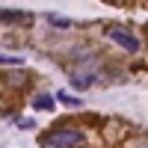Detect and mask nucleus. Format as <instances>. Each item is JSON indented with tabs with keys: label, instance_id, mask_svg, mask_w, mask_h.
I'll list each match as a JSON object with an SVG mask.
<instances>
[{
	"label": "nucleus",
	"instance_id": "6e6552de",
	"mask_svg": "<svg viewBox=\"0 0 148 148\" xmlns=\"http://www.w3.org/2000/svg\"><path fill=\"white\" fill-rule=\"evenodd\" d=\"M56 101H62V104H68V107H80V104H83L80 98H74V95H68V92H59Z\"/></svg>",
	"mask_w": 148,
	"mask_h": 148
},
{
	"label": "nucleus",
	"instance_id": "20e7f679",
	"mask_svg": "<svg viewBox=\"0 0 148 148\" xmlns=\"http://www.w3.org/2000/svg\"><path fill=\"white\" fill-rule=\"evenodd\" d=\"M0 24H33V12H24V9H0Z\"/></svg>",
	"mask_w": 148,
	"mask_h": 148
},
{
	"label": "nucleus",
	"instance_id": "7ed1b4c3",
	"mask_svg": "<svg viewBox=\"0 0 148 148\" xmlns=\"http://www.w3.org/2000/svg\"><path fill=\"white\" fill-rule=\"evenodd\" d=\"M107 39L113 42V45H119V47H125L127 53H136V51H139V39H136L133 33L121 30V27H110V30H107Z\"/></svg>",
	"mask_w": 148,
	"mask_h": 148
},
{
	"label": "nucleus",
	"instance_id": "f03ea898",
	"mask_svg": "<svg viewBox=\"0 0 148 148\" xmlns=\"http://www.w3.org/2000/svg\"><path fill=\"white\" fill-rule=\"evenodd\" d=\"M68 77H71V83L77 86V89H92V86L98 83V65L92 62V59H83V62L68 68Z\"/></svg>",
	"mask_w": 148,
	"mask_h": 148
},
{
	"label": "nucleus",
	"instance_id": "0eeeda50",
	"mask_svg": "<svg viewBox=\"0 0 148 148\" xmlns=\"http://www.w3.org/2000/svg\"><path fill=\"white\" fill-rule=\"evenodd\" d=\"M0 65H24V56H15V53H0Z\"/></svg>",
	"mask_w": 148,
	"mask_h": 148
},
{
	"label": "nucleus",
	"instance_id": "9d476101",
	"mask_svg": "<svg viewBox=\"0 0 148 148\" xmlns=\"http://www.w3.org/2000/svg\"><path fill=\"white\" fill-rule=\"evenodd\" d=\"M145 148H148V145H145Z\"/></svg>",
	"mask_w": 148,
	"mask_h": 148
},
{
	"label": "nucleus",
	"instance_id": "423d86ee",
	"mask_svg": "<svg viewBox=\"0 0 148 148\" xmlns=\"http://www.w3.org/2000/svg\"><path fill=\"white\" fill-rule=\"evenodd\" d=\"M45 18H47V24H53V27H62V30H65V27H71V24H74L71 18H59V15H53V12H47Z\"/></svg>",
	"mask_w": 148,
	"mask_h": 148
},
{
	"label": "nucleus",
	"instance_id": "39448f33",
	"mask_svg": "<svg viewBox=\"0 0 148 148\" xmlns=\"http://www.w3.org/2000/svg\"><path fill=\"white\" fill-rule=\"evenodd\" d=\"M33 110H53V98L51 95H36L33 98Z\"/></svg>",
	"mask_w": 148,
	"mask_h": 148
},
{
	"label": "nucleus",
	"instance_id": "f257e3e1",
	"mask_svg": "<svg viewBox=\"0 0 148 148\" xmlns=\"http://www.w3.org/2000/svg\"><path fill=\"white\" fill-rule=\"evenodd\" d=\"M42 148H80L83 145V133L77 127H56L39 142Z\"/></svg>",
	"mask_w": 148,
	"mask_h": 148
},
{
	"label": "nucleus",
	"instance_id": "1a4fd4ad",
	"mask_svg": "<svg viewBox=\"0 0 148 148\" xmlns=\"http://www.w3.org/2000/svg\"><path fill=\"white\" fill-rule=\"evenodd\" d=\"M18 127H27V130H33V127H36V121H33V119H18Z\"/></svg>",
	"mask_w": 148,
	"mask_h": 148
}]
</instances>
